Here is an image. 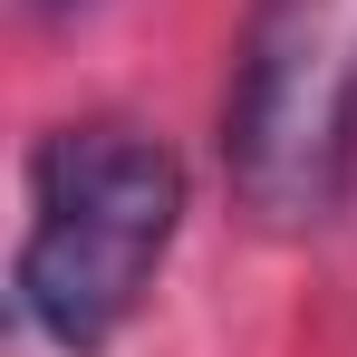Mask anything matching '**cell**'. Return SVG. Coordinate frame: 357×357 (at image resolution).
I'll use <instances>...</instances> for the list:
<instances>
[{
  "label": "cell",
  "mask_w": 357,
  "mask_h": 357,
  "mask_svg": "<svg viewBox=\"0 0 357 357\" xmlns=\"http://www.w3.org/2000/svg\"><path fill=\"white\" fill-rule=\"evenodd\" d=\"M183 222V165L165 135L116 116L59 126L29 155V232H20V309L68 357H97L155 290Z\"/></svg>",
  "instance_id": "obj_1"
},
{
  "label": "cell",
  "mask_w": 357,
  "mask_h": 357,
  "mask_svg": "<svg viewBox=\"0 0 357 357\" xmlns=\"http://www.w3.org/2000/svg\"><path fill=\"white\" fill-rule=\"evenodd\" d=\"M222 155L261 222H319L357 155V0H251Z\"/></svg>",
  "instance_id": "obj_2"
},
{
  "label": "cell",
  "mask_w": 357,
  "mask_h": 357,
  "mask_svg": "<svg viewBox=\"0 0 357 357\" xmlns=\"http://www.w3.org/2000/svg\"><path fill=\"white\" fill-rule=\"evenodd\" d=\"M49 10H68V0H49Z\"/></svg>",
  "instance_id": "obj_3"
}]
</instances>
